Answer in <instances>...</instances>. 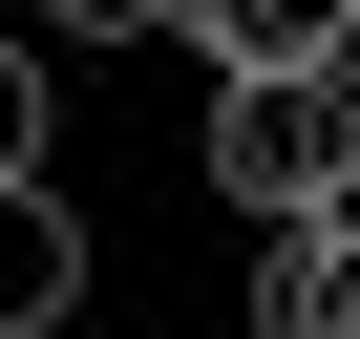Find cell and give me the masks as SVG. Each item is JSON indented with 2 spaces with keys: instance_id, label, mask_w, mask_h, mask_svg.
I'll use <instances>...</instances> for the list:
<instances>
[{
  "instance_id": "obj_4",
  "label": "cell",
  "mask_w": 360,
  "mask_h": 339,
  "mask_svg": "<svg viewBox=\"0 0 360 339\" xmlns=\"http://www.w3.org/2000/svg\"><path fill=\"white\" fill-rule=\"evenodd\" d=\"M64 318H85V212L0 191V339H64Z\"/></svg>"
},
{
  "instance_id": "obj_2",
  "label": "cell",
  "mask_w": 360,
  "mask_h": 339,
  "mask_svg": "<svg viewBox=\"0 0 360 339\" xmlns=\"http://www.w3.org/2000/svg\"><path fill=\"white\" fill-rule=\"evenodd\" d=\"M169 43L212 85H297V64H360V0H169Z\"/></svg>"
},
{
  "instance_id": "obj_7",
  "label": "cell",
  "mask_w": 360,
  "mask_h": 339,
  "mask_svg": "<svg viewBox=\"0 0 360 339\" xmlns=\"http://www.w3.org/2000/svg\"><path fill=\"white\" fill-rule=\"evenodd\" d=\"M339 212H360V191H339Z\"/></svg>"
},
{
  "instance_id": "obj_5",
  "label": "cell",
  "mask_w": 360,
  "mask_h": 339,
  "mask_svg": "<svg viewBox=\"0 0 360 339\" xmlns=\"http://www.w3.org/2000/svg\"><path fill=\"white\" fill-rule=\"evenodd\" d=\"M43 127H64V106H43V43L0 22V191H43Z\"/></svg>"
},
{
  "instance_id": "obj_6",
  "label": "cell",
  "mask_w": 360,
  "mask_h": 339,
  "mask_svg": "<svg viewBox=\"0 0 360 339\" xmlns=\"http://www.w3.org/2000/svg\"><path fill=\"white\" fill-rule=\"evenodd\" d=\"M127 22H169V0H22V43L64 64V43H127Z\"/></svg>"
},
{
  "instance_id": "obj_1",
  "label": "cell",
  "mask_w": 360,
  "mask_h": 339,
  "mask_svg": "<svg viewBox=\"0 0 360 339\" xmlns=\"http://www.w3.org/2000/svg\"><path fill=\"white\" fill-rule=\"evenodd\" d=\"M212 191L255 234H318L360 191V64H297V85H212Z\"/></svg>"
},
{
  "instance_id": "obj_3",
  "label": "cell",
  "mask_w": 360,
  "mask_h": 339,
  "mask_svg": "<svg viewBox=\"0 0 360 339\" xmlns=\"http://www.w3.org/2000/svg\"><path fill=\"white\" fill-rule=\"evenodd\" d=\"M255 339H360V212L255 234Z\"/></svg>"
}]
</instances>
